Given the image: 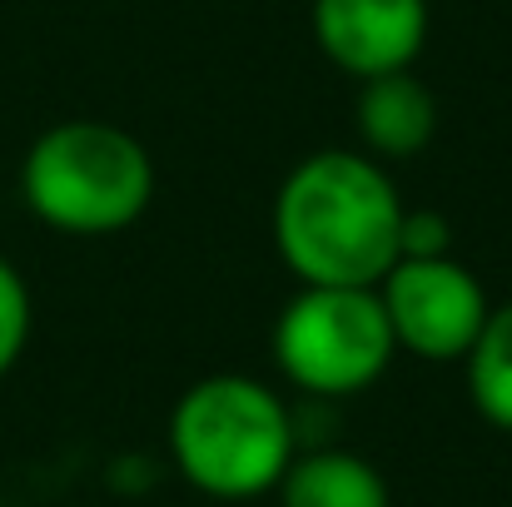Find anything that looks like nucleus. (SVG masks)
I'll return each mask as SVG.
<instances>
[{
    "label": "nucleus",
    "mask_w": 512,
    "mask_h": 507,
    "mask_svg": "<svg viewBox=\"0 0 512 507\" xmlns=\"http://www.w3.org/2000/svg\"><path fill=\"white\" fill-rule=\"evenodd\" d=\"M403 199L378 160L319 150L289 169L274 199V244L299 284L378 289L398 264Z\"/></svg>",
    "instance_id": "nucleus-1"
},
{
    "label": "nucleus",
    "mask_w": 512,
    "mask_h": 507,
    "mask_svg": "<svg viewBox=\"0 0 512 507\" xmlns=\"http://www.w3.org/2000/svg\"><path fill=\"white\" fill-rule=\"evenodd\" d=\"M179 478L219 503H249L279 488L294 453V418L274 388L244 373H214L179 393L170 413Z\"/></svg>",
    "instance_id": "nucleus-2"
},
{
    "label": "nucleus",
    "mask_w": 512,
    "mask_h": 507,
    "mask_svg": "<svg viewBox=\"0 0 512 507\" xmlns=\"http://www.w3.org/2000/svg\"><path fill=\"white\" fill-rule=\"evenodd\" d=\"M20 194L25 209L60 234H120L155 199V160L110 120H65L30 145Z\"/></svg>",
    "instance_id": "nucleus-3"
},
{
    "label": "nucleus",
    "mask_w": 512,
    "mask_h": 507,
    "mask_svg": "<svg viewBox=\"0 0 512 507\" xmlns=\"http://www.w3.org/2000/svg\"><path fill=\"white\" fill-rule=\"evenodd\" d=\"M398 343L388 329L378 289H343V284H304L279 324H274V358L294 388L319 398H348L373 388Z\"/></svg>",
    "instance_id": "nucleus-4"
},
{
    "label": "nucleus",
    "mask_w": 512,
    "mask_h": 507,
    "mask_svg": "<svg viewBox=\"0 0 512 507\" xmlns=\"http://www.w3.org/2000/svg\"><path fill=\"white\" fill-rule=\"evenodd\" d=\"M378 299H383L393 343L418 353V358H433V363L468 358L473 338L483 334L488 309H493L478 274L463 269L453 254L398 259L383 274Z\"/></svg>",
    "instance_id": "nucleus-5"
},
{
    "label": "nucleus",
    "mask_w": 512,
    "mask_h": 507,
    "mask_svg": "<svg viewBox=\"0 0 512 507\" xmlns=\"http://www.w3.org/2000/svg\"><path fill=\"white\" fill-rule=\"evenodd\" d=\"M319 50L353 80L408 70L428 40V0H314Z\"/></svg>",
    "instance_id": "nucleus-6"
},
{
    "label": "nucleus",
    "mask_w": 512,
    "mask_h": 507,
    "mask_svg": "<svg viewBox=\"0 0 512 507\" xmlns=\"http://www.w3.org/2000/svg\"><path fill=\"white\" fill-rule=\"evenodd\" d=\"M358 130H363V145L378 160H408V155H418L433 140L438 100L428 95V85L413 70H393V75L363 80Z\"/></svg>",
    "instance_id": "nucleus-7"
},
{
    "label": "nucleus",
    "mask_w": 512,
    "mask_h": 507,
    "mask_svg": "<svg viewBox=\"0 0 512 507\" xmlns=\"http://www.w3.org/2000/svg\"><path fill=\"white\" fill-rule=\"evenodd\" d=\"M274 493L279 507H388L383 473L348 448H319L294 458Z\"/></svg>",
    "instance_id": "nucleus-8"
},
{
    "label": "nucleus",
    "mask_w": 512,
    "mask_h": 507,
    "mask_svg": "<svg viewBox=\"0 0 512 507\" xmlns=\"http://www.w3.org/2000/svg\"><path fill=\"white\" fill-rule=\"evenodd\" d=\"M468 398L498 428L512 433V304L488 309L483 334L468 348Z\"/></svg>",
    "instance_id": "nucleus-9"
},
{
    "label": "nucleus",
    "mask_w": 512,
    "mask_h": 507,
    "mask_svg": "<svg viewBox=\"0 0 512 507\" xmlns=\"http://www.w3.org/2000/svg\"><path fill=\"white\" fill-rule=\"evenodd\" d=\"M25 338H30V289L20 269L0 254V378L20 363Z\"/></svg>",
    "instance_id": "nucleus-10"
},
{
    "label": "nucleus",
    "mask_w": 512,
    "mask_h": 507,
    "mask_svg": "<svg viewBox=\"0 0 512 507\" xmlns=\"http://www.w3.org/2000/svg\"><path fill=\"white\" fill-rule=\"evenodd\" d=\"M453 229L443 214H413L403 209V229H398V259H438L448 254Z\"/></svg>",
    "instance_id": "nucleus-11"
}]
</instances>
